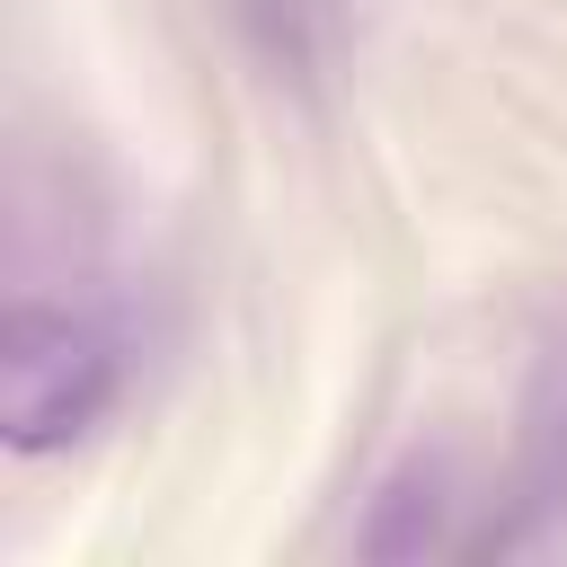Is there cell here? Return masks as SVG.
Returning a JSON list of instances; mask_svg holds the SVG:
<instances>
[{
  "instance_id": "1",
  "label": "cell",
  "mask_w": 567,
  "mask_h": 567,
  "mask_svg": "<svg viewBox=\"0 0 567 567\" xmlns=\"http://www.w3.org/2000/svg\"><path fill=\"white\" fill-rule=\"evenodd\" d=\"M115 346L106 328L71 319V310H44V301H9L0 319V425H9V452H62L80 443L106 408H115Z\"/></svg>"
}]
</instances>
